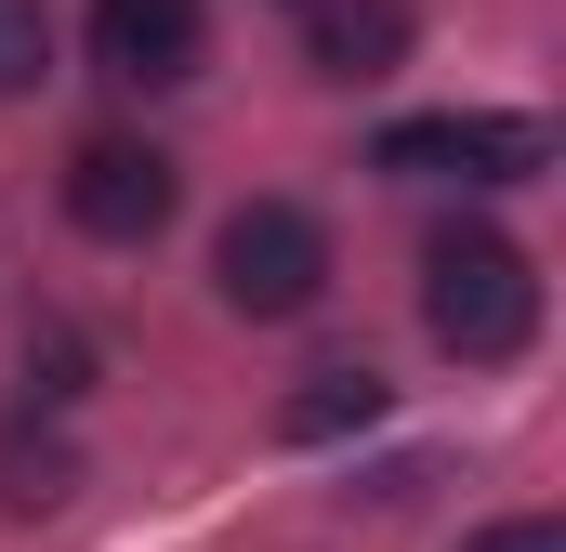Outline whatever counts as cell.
I'll use <instances>...</instances> for the list:
<instances>
[{
    "mask_svg": "<svg viewBox=\"0 0 566 552\" xmlns=\"http://www.w3.org/2000/svg\"><path fill=\"white\" fill-rule=\"evenodd\" d=\"M40 66H53V13L40 0H0V93H27Z\"/></svg>",
    "mask_w": 566,
    "mask_h": 552,
    "instance_id": "9c48e42d",
    "label": "cell"
},
{
    "mask_svg": "<svg viewBox=\"0 0 566 552\" xmlns=\"http://www.w3.org/2000/svg\"><path fill=\"white\" fill-rule=\"evenodd\" d=\"M66 487H80L66 434H27V421H13V434H0V500H13V513H53Z\"/></svg>",
    "mask_w": 566,
    "mask_h": 552,
    "instance_id": "ba28073f",
    "label": "cell"
},
{
    "mask_svg": "<svg viewBox=\"0 0 566 552\" xmlns=\"http://www.w3.org/2000/svg\"><path fill=\"white\" fill-rule=\"evenodd\" d=\"M422 329L461 355V369H501V355H527L541 342V276L514 237H488V224H448L422 251Z\"/></svg>",
    "mask_w": 566,
    "mask_h": 552,
    "instance_id": "6da1fadb",
    "label": "cell"
},
{
    "mask_svg": "<svg viewBox=\"0 0 566 552\" xmlns=\"http://www.w3.org/2000/svg\"><path fill=\"white\" fill-rule=\"evenodd\" d=\"M554 158L541 119H514V106H461V119H396L382 132V171H422V184H527Z\"/></svg>",
    "mask_w": 566,
    "mask_h": 552,
    "instance_id": "3957f363",
    "label": "cell"
},
{
    "mask_svg": "<svg viewBox=\"0 0 566 552\" xmlns=\"http://www.w3.org/2000/svg\"><path fill=\"white\" fill-rule=\"evenodd\" d=\"M409 40H422L409 0H303V53H316V79H396Z\"/></svg>",
    "mask_w": 566,
    "mask_h": 552,
    "instance_id": "8992f818",
    "label": "cell"
},
{
    "mask_svg": "<svg viewBox=\"0 0 566 552\" xmlns=\"http://www.w3.org/2000/svg\"><path fill=\"white\" fill-rule=\"evenodd\" d=\"M461 552H566L554 513H514V527H488V540H461Z\"/></svg>",
    "mask_w": 566,
    "mask_h": 552,
    "instance_id": "8fae6325",
    "label": "cell"
},
{
    "mask_svg": "<svg viewBox=\"0 0 566 552\" xmlns=\"http://www.w3.org/2000/svg\"><path fill=\"white\" fill-rule=\"evenodd\" d=\"M382 421V369H303V395L277 408L290 447H329V434H369Z\"/></svg>",
    "mask_w": 566,
    "mask_h": 552,
    "instance_id": "52a82bcc",
    "label": "cell"
},
{
    "mask_svg": "<svg viewBox=\"0 0 566 552\" xmlns=\"http://www.w3.org/2000/svg\"><path fill=\"white\" fill-rule=\"evenodd\" d=\"M93 66L133 93L198 79V0H93Z\"/></svg>",
    "mask_w": 566,
    "mask_h": 552,
    "instance_id": "5b68a950",
    "label": "cell"
},
{
    "mask_svg": "<svg viewBox=\"0 0 566 552\" xmlns=\"http://www.w3.org/2000/svg\"><path fill=\"white\" fill-rule=\"evenodd\" d=\"M171 158L158 145H133V132H93L80 158H66V224L80 237H106V251H145L158 224H171Z\"/></svg>",
    "mask_w": 566,
    "mask_h": 552,
    "instance_id": "277c9868",
    "label": "cell"
},
{
    "mask_svg": "<svg viewBox=\"0 0 566 552\" xmlns=\"http://www.w3.org/2000/svg\"><path fill=\"white\" fill-rule=\"evenodd\" d=\"M27 382H40V395H80V329H40V342H27Z\"/></svg>",
    "mask_w": 566,
    "mask_h": 552,
    "instance_id": "30bf717a",
    "label": "cell"
},
{
    "mask_svg": "<svg viewBox=\"0 0 566 552\" xmlns=\"http://www.w3.org/2000/svg\"><path fill=\"white\" fill-rule=\"evenodd\" d=\"M211 276H224V302L238 316H316L329 302V224L303 211V198H251L238 224H224V251H211Z\"/></svg>",
    "mask_w": 566,
    "mask_h": 552,
    "instance_id": "7a4b0ae2",
    "label": "cell"
}]
</instances>
